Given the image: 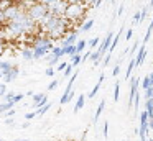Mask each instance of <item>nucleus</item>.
Masks as SVG:
<instances>
[{"label": "nucleus", "instance_id": "obj_1", "mask_svg": "<svg viewBox=\"0 0 153 141\" xmlns=\"http://www.w3.org/2000/svg\"><path fill=\"white\" fill-rule=\"evenodd\" d=\"M86 10H87V7L84 5V3H69L68 8H66V12H64V16H66L69 21L77 23L79 20L84 18Z\"/></svg>", "mask_w": 153, "mask_h": 141}, {"label": "nucleus", "instance_id": "obj_2", "mask_svg": "<svg viewBox=\"0 0 153 141\" xmlns=\"http://www.w3.org/2000/svg\"><path fill=\"white\" fill-rule=\"evenodd\" d=\"M46 13H48V5H45V3H41V2H35L33 5L28 8V15H30L36 23L40 21Z\"/></svg>", "mask_w": 153, "mask_h": 141}, {"label": "nucleus", "instance_id": "obj_3", "mask_svg": "<svg viewBox=\"0 0 153 141\" xmlns=\"http://www.w3.org/2000/svg\"><path fill=\"white\" fill-rule=\"evenodd\" d=\"M68 0H53L51 3H48V12H51L53 15L64 16V12L68 8Z\"/></svg>", "mask_w": 153, "mask_h": 141}, {"label": "nucleus", "instance_id": "obj_4", "mask_svg": "<svg viewBox=\"0 0 153 141\" xmlns=\"http://www.w3.org/2000/svg\"><path fill=\"white\" fill-rule=\"evenodd\" d=\"M20 5L18 3H13V5H10L7 10H5V16H7V20H12V18H15V16L20 13Z\"/></svg>", "mask_w": 153, "mask_h": 141}, {"label": "nucleus", "instance_id": "obj_5", "mask_svg": "<svg viewBox=\"0 0 153 141\" xmlns=\"http://www.w3.org/2000/svg\"><path fill=\"white\" fill-rule=\"evenodd\" d=\"M138 84H140V82H138V79H137V77H132V79H130V107H132V105H133V100H135V90H137V87H138Z\"/></svg>", "mask_w": 153, "mask_h": 141}, {"label": "nucleus", "instance_id": "obj_6", "mask_svg": "<svg viewBox=\"0 0 153 141\" xmlns=\"http://www.w3.org/2000/svg\"><path fill=\"white\" fill-rule=\"evenodd\" d=\"M110 39H112V33H109V35H107L105 38H104V41L100 43L99 49H97V51H99V54H100V56H104V54H105V51H107V49H109Z\"/></svg>", "mask_w": 153, "mask_h": 141}, {"label": "nucleus", "instance_id": "obj_7", "mask_svg": "<svg viewBox=\"0 0 153 141\" xmlns=\"http://www.w3.org/2000/svg\"><path fill=\"white\" fill-rule=\"evenodd\" d=\"M45 103H48V97L45 94H36L33 97V105L36 108H40V107H43Z\"/></svg>", "mask_w": 153, "mask_h": 141}, {"label": "nucleus", "instance_id": "obj_8", "mask_svg": "<svg viewBox=\"0 0 153 141\" xmlns=\"http://www.w3.org/2000/svg\"><path fill=\"white\" fill-rule=\"evenodd\" d=\"M76 39H77V33L76 31H69V33H68V36L63 39V46L76 44Z\"/></svg>", "mask_w": 153, "mask_h": 141}, {"label": "nucleus", "instance_id": "obj_9", "mask_svg": "<svg viewBox=\"0 0 153 141\" xmlns=\"http://www.w3.org/2000/svg\"><path fill=\"white\" fill-rule=\"evenodd\" d=\"M48 52H50V49H48V48L36 46V48H33V59H40V58H43V56H46Z\"/></svg>", "mask_w": 153, "mask_h": 141}, {"label": "nucleus", "instance_id": "obj_10", "mask_svg": "<svg viewBox=\"0 0 153 141\" xmlns=\"http://www.w3.org/2000/svg\"><path fill=\"white\" fill-rule=\"evenodd\" d=\"M17 77H18V67H17V66H13V67H12V71L7 72V74L4 75V80L5 82H12V80H15Z\"/></svg>", "mask_w": 153, "mask_h": 141}, {"label": "nucleus", "instance_id": "obj_11", "mask_svg": "<svg viewBox=\"0 0 153 141\" xmlns=\"http://www.w3.org/2000/svg\"><path fill=\"white\" fill-rule=\"evenodd\" d=\"M146 56V51H145V46H140V51L138 54H137V59H135V66H142L143 59H145Z\"/></svg>", "mask_w": 153, "mask_h": 141}, {"label": "nucleus", "instance_id": "obj_12", "mask_svg": "<svg viewBox=\"0 0 153 141\" xmlns=\"http://www.w3.org/2000/svg\"><path fill=\"white\" fill-rule=\"evenodd\" d=\"M63 49H64V56H71L73 58L74 54L77 52V49H76V44H69V46H63Z\"/></svg>", "mask_w": 153, "mask_h": 141}, {"label": "nucleus", "instance_id": "obj_13", "mask_svg": "<svg viewBox=\"0 0 153 141\" xmlns=\"http://www.w3.org/2000/svg\"><path fill=\"white\" fill-rule=\"evenodd\" d=\"M102 82H104V74H100V77H99V82H97V84L94 85V89H92V90H91V94H89V97H91V98H92L94 95L97 94V90H99V89H100V85H102Z\"/></svg>", "mask_w": 153, "mask_h": 141}, {"label": "nucleus", "instance_id": "obj_14", "mask_svg": "<svg viewBox=\"0 0 153 141\" xmlns=\"http://www.w3.org/2000/svg\"><path fill=\"white\" fill-rule=\"evenodd\" d=\"M12 67H13V66H12L8 61H0V69H2L4 75L7 74V72H10V71H12Z\"/></svg>", "mask_w": 153, "mask_h": 141}, {"label": "nucleus", "instance_id": "obj_15", "mask_svg": "<svg viewBox=\"0 0 153 141\" xmlns=\"http://www.w3.org/2000/svg\"><path fill=\"white\" fill-rule=\"evenodd\" d=\"M22 56H23L25 59H33V48H23V51H22Z\"/></svg>", "mask_w": 153, "mask_h": 141}, {"label": "nucleus", "instance_id": "obj_16", "mask_svg": "<svg viewBox=\"0 0 153 141\" xmlns=\"http://www.w3.org/2000/svg\"><path fill=\"white\" fill-rule=\"evenodd\" d=\"M104 107H105V102L102 100V102L99 103V107H97V111H96V115H94V123H97V120H99V117H100V113H102Z\"/></svg>", "mask_w": 153, "mask_h": 141}, {"label": "nucleus", "instance_id": "obj_17", "mask_svg": "<svg viewBox=\"0 0 153 141\" xmlns=\"http://www.w3.org/2000/svg\"><path fill=\"white\" fill-rule=\"evenodd\" d=\"M51 52H53L54 56H58V58H63V56H64V49H63V46H54V48L51 49Z\"/></svg>", "mask_w": 153, "mask_h": 141}, {"label": "nucleus", "instance_id": "obj_18", "mask_svg": "<svg viewBox=\"0 0 153 141\" xmlns=\"http://www.w3.org/2000/svg\"><path fill=\"white\" fill-rule=\"evenodd\" d=\"M13 102H5V103H0V113H4V111L10 110V108H13Z\"/></svg>", "mask_w": 153, "mask_h": 141}, {"label": "nucleus", "instance_id": "obj_19", "mask_svg": "<svg viewBox=\"0 0 153 141\" xmlns=\"http://www.w3.org/2000/svg\"><path fill=\"white\" fill-rule=\"evenodd\" d=\"M82 107H84V95H79V97H77L76 105H74V111H79Z\"/></svg>", "mask_w": 153, "mask_h": 141}, {"label": "nucleus", "instance_id": "obj_20", "mask_svg": "<svg viewBox=\"0 0 153 141\" xmlns=\"http://www.w3.org/2000/svg\"><path fill=\"white\" fill-rule=\"evenodd\" d=\"M10 5H13V0H0V10H7Z\"/></svg>", "mask_w": 153, "mask_h": 141}, {"label": "nucleus", "instance_id": "obj_21", "mask_svg": "<svg viewBox=\"0 0 153 141\" xmlns=\"http://www.w3.org/2000/svg\"><path fill=\"white\" fill-rule=\"evenodd\" d=\"M50 108H51V103L48 102V103H45V105H43V107H40V108H38V110H36V113H38V115H45L48 110H50Z\"/></svg>", "mask_w": 153, "mask_h": 141}, {"label": "nucleus", "instance_id": "obj_22", "mask_svg": "<svg viewBox=\"0 0 153 141\" xmlns=\"http://www.w3.org/2000/svg\"><path fill=\"white\" fill-rule=\"evenodd\" d=\"M92 25H94V20H87L86 23L81 25V30H82V31H89V30L92 28Z\"/></svg>", "mask_w": 153, "mask_h": 141}, {"label": "nucleus", "instance_id": "obj_23", "mask_svg": "<svg viewBox=\"0 0 153 141\" xmlns=\"http://www.w3.org/2000/svg\"><path fill=\"white\" fill-rule=\"evenodd\" d=\"M146 111H148V117H153V98L146 100Z\"/></svg>", "mask_w": 153, "mask_h": 141}, {"label": "nucleus", "instance_id": "obj_24", "mask_svg": "<svg viewBox=\"0 0 153 141\" xmlns=\"http://www.w3.org/2000/svg\"><path fill=\"white\" fill-rule=\"evenodd\" d=\"M81 61H82V56H81V52H76V54L73 56V62H71V64H73L74 67H76V66L79 64Z\"/></svg>", "mask_w": 153, "mask_h": 141}, {"label": "nucleus", "instance_id": "obj_25", "mask_svg": "<svg viewBox=\"0 0 153 141\" xmlns=\"http://www.w3.org/2000/svg\"><path fill=\"white\" fill-rule=\"evenodd\" d=\"M148 118H150L148 117V111L145 110L142 115H140V125H148Z\"/></svg>", "mask_w": 153, "mask_h": 141}, {"label": "nucleus", "instance_id": "obj_26", "mask_svg": "<svg viewBox=\"0 0 153 141\" xmlns=\"http://www.w3.org/2000/svg\"><path fill=\"white\" fill-rule=\"evenodd\" d=\"M86 46H87V41H86V39H81V41H77V43H76V49H77V52H81L84 48H86Z\"/></svg>", "mask_w": 153, "mask_h": 141}, {"label": "nucleus", "instance_id": "obj_27", "mask_svg": "<svg viewBox=\"0 0 153 141\" xmlns=\"http://www.w3.org/2000/svg\"><path fill=\"white\" fill-rule=\"evenodd\" d=\"M133 67H135V59H130V64H128V67H127V77H130V75H132Z\"/></svg>", "mask_w": 153, "mask_h": 141}, {"label": "nucleus", "instance_id": "obj_28", "mask_svg": "<svg viewBox=\"0 0 153 141\" xmlns=\"http://www.w3.org/2000/svg\"><path fill=\"white\" fill-rule=\"evenodd\" d=\"M119 95H120V82H117L115 89H114V100H119Z\"/></svg>", "mask_w": 153, "mask_h": 141}, {"label": "nucleus", "instance_id": "obj_29", "mask_svg": "<svg viewBox=\"0 0 153 141\" xmlns=\"http://www.w3.org/2000/svg\"><path fill=\"white\" fill-rule=\"evenodd\" d=\"M7 16H5V12L4 10H0V26H4V25H7Z\"/></svg>", "mask_w": 153, "mask_h": 141}, {"label": "nucleus", "instance_id": "obj_30", "mask_svg": "<svg viewBox=\"0 0 153 141\" xmlns=\"http://www.w3.org/2000/svg\"><path fill=\"white\" fill-rule=\"evenodd\" d=\"M150 85H152V84H150V75H146V77L143 79V82H142V87H143V89H145V90H146V89H148Z\"/></svg>", "mask_w": 153, "mask_h": 141}, {"label": "nucleus", "instance_id": "obj_31", "mask_svg": "<svg viewBox=\"0 0 153 141\" xmlns=\"http://www.w3.org/2000/svg\"><path fill=\"white\" fill-rule=\"evenodd\" d=\"M119 39H120V35H117L115 38L112 39V46H110V52H112L114 49H115V46H117V43H119Z\"/></svg>", "mask_w": 153, "mask_h": 141}, {"label": "nucleus", "instance_id": "obj_32", "mask_svg": "<svg viewBox=\"0 0 153 141\" xmlns=\"http://www.w3.org/2000/svg\"><path fill=\"white\" fill-rule=\"evenodd\" d=\"M23 97H25L23 94H17V95H13V98H12V102H13V103H18V102H20Z\"/></svg>", "mask_w": 153, "mask_h": 141}, {"label": "nucleus", "instance_id": "obj_33", "mask_svg": "<svg viewBox=\"0 0 153 141\" xmlns=\"http://www.w3.org/2000/svg\"><path fill=\"white\" fill-rule=\"evenodd\" d=\"M96 2H97V0H82V3L87 7V8H89V7H94V5H96Z\"/></svg>", "mask_w": 153, "mask_h": 141}, {"label": "nucleus", "instance_id": "obj_34", "mask_svg": "<svg viewBox=\"0 0 153 141\" xmlns=\"http://www.w3.org/2000/svg\"><path fill=\"white\" fill-rule=\"evenodd\" d=\"M140 21H142V13H138V12H137L135 15H133V23L137 25V23H140Z\"/></svg>", "mask_w": 153, "mask_h": 141}, {"label": "nucleus", "instance_id": "obj_35", "mask_svg": "<svg viewBox=\"0 0 153 141\" xmlns=\"http://www.w3.org/2000/svg\"><path fill=\"white\" fill-rule=\"evenodd\" d=\"M73 67H74L73 64H68V66H66V69H64V77H68V75L71 74V71H73Z\"/></svg>", "mask_w": 153, "mask_h": 141}, {"label": "nucleus", "instance_id": "obj_36", "mask_svg": "<svg viewBox=\"0 0 153 141\" xmlns=\"http://www.w3.org/2000/svg\"><path fill=\"white\" fill-rule=\"evenodd\" d=\"M5 94H7V87H5V84L0 82V97H4Z\"/></svg>", "mask_w": 153, "mask_h": 141}, {"label": "nucleus", "instance_id": "obj_37", "mask_svg": "<svg viewBox=\"0 0 153 141\" xmlns=\"http://www.w3.org/2000/svg\"><path fill=\"white\" fill-rule=\"evenodd\" d=\"M97 43H99V38H92L89 43H87V44H89V48H96Z\"/></svg>", "mask_w": 153, "mask_h": 141}, {"label": "nucleus", "instance_id": "obj_38", "mask_svg": "<svg viewBox=\"0 0 153 141\" xmlns=\"http://www.w3.org/2000/svg\"><path fill=\"white\" fill-rule=\"evenodd\" d=\"M13 95H15L13 92H8V94H5V95H4V97H5L4 100H5V102H12V98H13Z\"/></svg>", "mask_w": 153, "mask_h": 141}, {"label": "nucleus", "instance_id": "obj_39", "mask_svg": "<svg viewBox=\"0 0 153 141\" xmlns=\"http://www.w3.org/2000/svg\"><path fill=\"white\" fill-rule=\"evenodd\" d=\"M56 87H58V80H53L50 85H48V90H54Z\"/></svg>", "mask_w": 153, "mask_h": 141}, {"label": "nucleus", "instance_id": "obj_40", "mask_svg": "<svg viewBox=\"0 0 153 141\" xmlns=\"http://www.w3.org/2000/svg\"><path fill=\"white\" fill-rule=\"evenodd\" d=\"M36 115H38L36 111H31V113H27V117H25V118H27V120H33V118L36 117Z\"/></svg>", "mask_w": 153, "mask_h": 141}, {"label": "nucleus", "instance_id": "obj_41", "mask_svg": "<svg viewBox=\"0 0 153 141\" xmlns=\"http://www.w3.org/2000/svg\"><path fill=\"white\" fill-rule=\"evenodd\" d=\"M46 75H54V69H53V66H50V67L46 69Z\"/></svg>", "mask_w": 153, "mask_h": 141}, {"label": "nucleus", "instance_id": "obj_42", "mask_svg": "<svg viewBox=\"0 0 153 141\" xmlns=\"http://www.w3.org/2000/svg\"><path fill=\"white\" fill-rule=\"evenodd\" d=\"M4 51H5V41L0 39V54H4Z\"/></svg>", "mask_w": 153, "mask_h": 141}, {"label": "nucleus", "instance_id": "obj_43", "mask_svg": "<svg viewBox=\"0 0 153 141\" xmlns=\"http://www.w3.org/2000/svg\"><path fill=\"white\" fill-rule=\"evenodd\" d=\"M119 72H120V66L117 64L115 67H114V72H112V75H119Z\"/></svg>", "mask_w": 153, "mask_h": 141}, {"label": "nucleus", "instance_id": "obj_44", "mask_svg": "<svg viewBox=\"0 0 153 141\" xmlns=\"http://www.w3.org/2000/svg\"><path fill=\"white\" fill-rule=\"evenodd\" d=\"M66 66H68L66 62H61V64L58 66V71H59V72H61V71H64V69H66Z\"/></svg>", "mask_w": 153, "mask_h": 141}, {"label": "nucleus", "instance_id": "obj_45", "mask_svg": "<svg viewBox=\"0 0 153 141\" xmlns=\"http://www.w3.org/2000/svg\"><path fill=\"white\" fill-rule=\"evenodd\" d=\"M132 36H133V31H132V30H128V31H127V36H125V39H130Z\"/></svg>", "mask_w": 153, "mask_h": 141}, {"label": "nucleus", "instance_id": "obj_46", "mask_svg": "<svg viewBox=\"0 0 153 141\" xmlns=\"http://www.w3.org/2000/svg\"><path fill=\"white\" fill-rule=\"evenodd\" d=\"M110 54H112V52H109V54L105 56V59H104V64H105V66L109 64V59H110Z\"/></svg>", "mask_w": 153, "mask_h": 141}, {"label": "nucleus", "instance_id": "obj_47", "mask_svg": "<svg viewBox=\"0 0 153 141\" xmlns=\"http://www.w3.org/2000/svg\"><path fill=\"white\" fill-rule=\"evenodd\" d=\"M68 3H82V0H68Z\"/></svg>", "mask_w": 153, "mask_h": 141}, {"label": "nucleus", "instance_id": "obj_48", "mask_svg": "<svg viewBox=\"0 0 153 141\" xmlns=\"http://www.w3.org/2000/svg\"><path fill=\"white\" fill-rule=\"evenodd\" d=\"M38 2H41V3H45V5H48V3H51L53 0H38Z\"/></svg>", "mask_w": 153, "mask_h": 141}, {"label": "nucleus", "instance_id": "obj_49", "mask_svg": "<svg viewBox=\"0 0 153 141\" xmlns=\"http://www.w3.org/2000/svg\"><path fill=\"white\" fill-rule=\"evenodd\" d=\"M5 123H7V125H12V123H13V120H12V118H10V117H8V118H7V120H5Z\"/></svg>", "mask_w": 153, "mask_h": 141}, {"label": "nucleus", "instance_id": "obj_50", "mask_svg": "<svg viewBox=\"0 0 153 141\" xmlns=\"http://www.w3.org/2000/svg\"><path fill=\"white\" fill-rule=\"evenodd\" d=\"M146 13H148V10H143V12H142V18H146Z\"/></svg>", "mask_w": 153, "mask_h": 141}, {"label": "nucleus", "instance_id": "obj_51", "mask_svg": "<svg viewBox=\"0 0 153 141\" xmlns=\"http://www.w3.org/2000/svg\"><path fill=\"white\" fill-rule=\"evenodd\" d=\"M104 136H107V123H104Z\"/></svg>", "mask_w": 153, "mask_h": 141}, {"label": "nucleus", "instance_id": "obj_52", "mask_svg": "<svg viewBox=\"0 0 153 141\" xmlns=\"http://www.w3.org/2000/svg\"><path fill=\"white\" fill-rule=\"evenodd\" d=\"M122 12H123V5H120V7H119V12H117V15H120Z\"/></svg>", "mask_w": 153, "mask_h": 141}, {"label": "nucleus", "instance_id": "obj_53", "mask_svg": "<svg viewBox=\"0 0 153 141\" xmlns=\"http://www.w3.org/2000/svg\"><path fill=\"white\" fill-rule=\"evenodd\" d=\"M150 84L153 85V72H152V74H150Z\"/></svg>", "mask_w": 153, "mask_h": 141}, {"label": "nucleus", "instance_id": "obj_54", "mask_svg": "<svg viewBox=\"0 0 153 141\" xmlns=\"http://www.w3.org/2000/svg\"><path fill=\"white\" fill-rule=\"evenodd\" d=\"M100 3H102V0H97V2H96V7H100Z\"/></svg>", "mask_w": 153, "mask_h": 141}, {"label": "nucleus", "instance_id": "obj_55", "mask_svg": "<svg viewBox=\"0 0 153 141\" xmlns=\"http://www.w3.org/2000/svg\"><path fill=\"white\" fill-rule=\"evenodd\" d=\"M150 5H152V7H153V0H150Z\"/></svg>", "mask_w": 153, "mask_h": 141}]
</instances>
